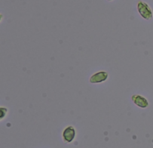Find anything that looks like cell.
<instances>
[{"label": "cell", "instance_id": "1", "mask_svg": "<svg viewBox=\"0 0 153 148\" xmlns=\"http://www.w3.org/2000/svg\"><path fill=\"white\" fill-rule=\"evenodd\" d=\"M137 10L139 15L146 20H150L153 18V11L148 3L139 1L137 4Z\"/></svg>", "mask_w": 153, "mask_h": 148}, {"label": "cell", "instance_id": "2", "mask_svg": "<svg viewBox=\"0 0 153 148\" xmlns=\"http://www.w3.org/2000/svg\"><path fill=\"white\" fill-rule=\"evenodd\" d=\"M76 136V128L73 125L66 127L62 131V138L65 143L69 144L72 143Z\"/></svg>", "mask_w": 153, "mask_h": 148}, {"label": "cell", "instance_id": "3", "mask_svg": "<svg viewBox=\"0 0 153 148\" xmlns=\"http://www.w3.org/2000/svg\"><path fill=\"white\" fill-rule=\"evenodd\" d=\"M108 78V73L106 71H99L90 76L89 82L91 84H99L106 81Z\"/></svg>", "mask_w": 153, "mask_h": 148}, {"label": "cell", "instance_id": "4", "mask_svg": "<svg viewBox=\"0 0 153 148\" xmlns=\"http://www.w3.org/2000/svg\"><path fill=\"white\" fill-rule=\"evenodd\" d=\"M133 102L140 107H146L148 106V103L145 98L139 94H134L131 96Z\"/></svg>", "mask_w": 153, "mask_h": 148}, {"label": "cell", "instance_id": "5", "mask_svg": "<svg viewBox=\"0 0 153 148\" xmlns=\"http://www.w3.org/2000/svg\"><path fill=\"white\" fill-rule=\"evenodd\" d=\"M0 110H1L0 119H1V121H3L4 119H5L7 117L8 113V109L6 107L1 106L0 107Z\"/></svg>", "mask_w": 153, "mask_h": 148}, {"label": "cell", "instance_id": "6", "mask_svg": "<svg viewBox=\"0 0 153 148\" xmlns=\"http://www.w3.org/2000/svg\"><path fill=\"white\" fill-rule=\"evenodd\" d=\"M108 1H112V0H108Z\"/></svg>", "mask_w": 153, "mask_h": 148}]
</instances>
